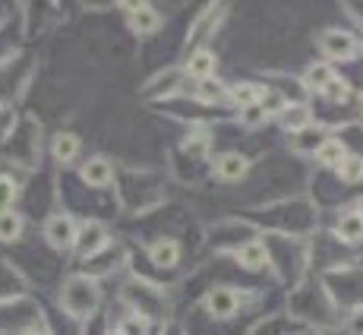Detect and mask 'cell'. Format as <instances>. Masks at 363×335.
Instances as JSON below:
<instances>
[{
	"label": "cell",
	"mask_w": 363,
	"mask_h": 335,
	"mask_svg": "<svg viewBox=\"0 0 363 335\" xmlns=\"http://www.w3.org/2000/svg\"><path fill=\"white\" fill-rule=\"evenodd\" d=\"M199 99L202 101H215V99H221L225 95V86H221L218 79H206V82H199Z\"/></svg>",
	"instance_id": "obj_22"
},
{
	"label": "cell",
	"mask_w": 363,
	"mask_h": 335,
	"mask_svg": "<svg viewBox=\"0 0 363 335\" xmlns=\"http://www.w3.org/2000/svg\"><path fill=\"white\" fill-rule=\"evenodd\" d=\"M357 215H360V221H363V202H360V209H357Z\"/></svg>",
	"instance_id": "obj_26"
},
{
	"label": "cell",
	"mask_w": 363,
	"mask_h": 335,
	"mask_svg": "<svg viewBox=\"0 0 363 335\" xmlns=\"http://www.w3.org/2000/svg\"><path fill=\"white\" fill-rule=\"evenodd\" d=\"M79 174H82V180H86L89 187H108L111 177H114V168H111L108 158L95 155V158H89V162L82 165Z\"/></svg>",
	"instance_id": "obj_5"
},
{
	"label": "cell",
	"mask_w": 363,
	"mask_h": 335,
	"mask_svg": "<svg viewBox=\"0 0 363 335\" xmlns=\"http://www.w3.org/2000/svg\"><path fill=\"white\" fill-rule=\"evenodd\" d=\"M319 48H323V54L329 60H347V57H354V51H357V41H354L347 32L329 29L323 38H319Z\"/></svg>",
	"instance_id": "obj_3"
},
{
	"label": "cell",
	"mask_w": 363,
	"mask_h": 335,
	"mask_svg": "<svg viewBox=\"0 0 363 335\" xmlns=\"http://www.w3.org/2000/svg\"><path fill=\"white\" fill-rule=\"evenodd\" d=\"M237 260H240V266H243V269L259 272V269H265V247H262L259 241L243 243V247L237 250Z\"/></svg>",
	"instance_id": "obj_11"
},
{
	"label": "cell",
	"mask_w": 363,
	"mask_h": 335,
	"mask_svg": "<svg viewBox=\"0 0 363 335\" xmlns=\"http://www.w3.org/2000/svg\"><path fill=\"white\" fill-rule=\"evenodd\" d=\"M323 95H325L329 101H345L347 95H351V89H347V82H341L338 76H335L329 86H325V92H323Z\"/></svg>",
	"instance_id": "obj_23"
},
{
	"label": "cell",
	"mask_w": 363,
	"mask_h": 335,
	"mask_svg": "<svg viewBox=\"0 0 363 335\" xmlns=\"http://www.w3.org/2000/svg\"><path fill=\"white\" fill-rule=\"evenodd\" d=\"M121 332L123 335H145L149 332V319L139 317V313H130V317L121 323Z\"/></svg>",
	"instance_id": "obj_20"
},
{
	"label": "cell",
	"mask_w": 363,
	"mask_h": 335,
	"mask_svg": "<svg viewBox=\"0 0 363 335\" xmlns=\"http://www.w3.org/2000/svg\"><path fill=\"white\" fill-rule=\"evenodd\" d=\"M265 121V108L262 104H253V108H243L240 111V123H247V127H259Z\"/></svg>",
	"instance_id": "obj_24"
},
{
	"label": "cell",
	"mask_w": 363,
	"mask_h": 335,
	"mask_svg": "<svg viewBox=\"0 0 363 335\" xmlns=\"http://www.w3.org/2000/svg\"><path fill=\"white\" fill-rule=\"evenodd\" d=\"M345 145H341V139H323L316 149V162L319 165H329V168H338L341 158H345Z\"/></svg>",
	"instance_id": "obj_12"
},
{
	"label": "cell",
	"mask_w": 363,
	"mask_h": 335,
	"mask_svg": "<svg viewBox=\"0 0 363 335\" xmlns=\"http://www.w3.org/2000/svg\"><path fill=\"white\" fill-rule=\"evenodd\" d=\"M108 335H123V332H121V329H114V332H108Z\"/></svg>",
	"instance_id": "obj_27"
},
{
	"label": "cell",
	"mask_w": 363,
	"mask_h": 335,
	"mask_svg": "<svg viewBox=\"0 0 363 335\" xmlns=\"http://www.w3.org/2000/svg\"><path fill=\"white\" fill-rule=\"evenodd\" d=\"M162 26V16H158L155 10H152L149 4H139V10L130 13V29L139 32V35H152Z\"/></svg>",
	"instance_id": "obj_7"
},
{
	"label": "cell",
	"mask_w": 363,
	"mask_h": 335,
	"mask_svg": "<svg viewBox=\"0 0 363 335\" xmlns=\"http://www.w3.org/2000/svg\"><path fill=\"white\" fill-rule=\"evenodd\" d=\"M45 237L54 250H69L76 241H79V228L69 215H51L45 225Z\"/></svg>",
	"instance_id": "obj_2"
},
{
	"label": "cell",
	"mask_w": 363,
	"mask_h": 335,
	"mask_svg": "<svg viewBox=\"0 0 363 335\" xmlns=\"http://www.w3.org/2000/svg\"><path fill=\"white\" fill-rule=\"evenodd\" d=\"M82 237V253H95V247H99V243H104V234H101V228L99 225H89L86 228V234H79Z\"/></svg>",
	"instance_id": "obj_21"
},
{
	"label": "cell",
	"mask_w": 363,
	"mask_h": 335,
	"mask_svg": "<svg viewBox=\"0 0 363 335\" xmlns=\"http://www.w3.org/2000/svg\"><path fill=\"white\" fill-rule=\"evenodd\" d=\"M152 263H158V266H177L180 260V243L171 241V237H164V241H155L149 250Z\"/></svg>",
	"instance_id": "obj_10"
},
{
	"label": "cell",
	"mask_w": 363,
	"mask_h": 335,
	"mask_svg": "<svg viewBox=\"0 0 363 335\" xmlns=\"http://www.w3.org/2000/svg\"><path fill=\"white\" fill-rule=\"evenodd\" d=\"M186 73L193 76V79L206 82L215 76V54L212 51H196L190 60H186Z\"/></svg>",
	"instance_id": "obj_8"
},
{
	"label": "cell",
	"mask_w": 363,
	"mask_h": 335,
	"mask_svg": "<svg viewBox=\"0 0 363 335\" xmlns=\"http://www.w3.org/2000/svg\"><path fill=\"white\" fill-rule=\"evenodd\" d=\"M332 79H335V73H332L329 64H313L310 70H306V76H303L306 89H313V92H325V86H329Z\"/></svg>",
	"instance_id": "obj_13"
},
{
	"label": "cell",
	"mask_w": 363,
	"mask_h": 335,
	"mask_svg": "<svg viewBox=\"0 0 363 335\" xmlns=\"http://www.w3.org/2000/svg\"><path fill=\"white\" fill-rule=\"evenodd\" d=\"M306 123H310V111H306L303 104H294V108H288V114H284V127H288L291 133L303 130Z\"/></svg>",
	"instance_id": "obj_19"
},
{
	"label": "cell",
	"mask_w": 363,
	"mask_h": 335,
	"mask_svg": "<svg viewBox=\"0 0 363 335\" xmlns=\"http://www.w3.org/2000/svg\"><path fill=\"white\" fill-rule=\"evenodd\" d=\"M338 237H345L347 243H357L360 237H363V221H360L357 212L341 215V221H338Z\"/></svg>",
	"instance_id": "obj_15"
},
{
	"label": "cell",
	"mask_w": 363,
	"mask_h": 335,
	"mask_svg": "<svg viewBox=\"0 0 363 335\" xmlns=\"http://www.w3.org/2000/svg\"><path fill=\"white\" fill-rule=\"evenodd\" d=\"M19 197V187L13 177H6V174H0V212H10V206L16 202Z\"/></svg>",
	"instance_id": "obj_18"
},
{
	"label": "cell",
	"mask_w": 363,
	"mask_h": 335,
	"mask_svg": "<svg viewBox=\"0 0 363 335\" xmlns=\"http://www.w3.org/2000/svg\"><path fill=\"white\" fill-rule=\"evenodd\" d=\"M206 307H208V313H212V317H218V319L234 317V310H237V291H231V288H215V291H208Z\"/></svg>",
	"instance_id": "obj_4"
},
{
	"label": "cell",
	"mask_w": 363,
	"mask_h": 335,
	"mask_svg": "<svg viewBox=\"0 0 363 335\" xmlns=\"http://www.w3.org/2000/svg\"><path fill=\"white\" fill-rule=\"evenodd\" d=\"M23 335H45V332H41V329H26Z\"/></svg>",
	"instance_id": "obj_25"
},
{
	"label": "cell",
	"mask_w": 363,
	"mask_h": 335,
	"mask_svg": "<svg viewBox=\"0 0 363 335\" xmlns=\"http://www.w3.org/2000/svg\"><path fill=\"white\" fill-rule=\"evenodd\" d=\"M19 234H23V219L16 212H0V241H19Z\"/></svg>",
	"instance_id": "obj_17"
},
{
	"label": "cell",
	"mask_w": 363,
	"mask_h": 335,
	"mask_svg": "<svg viewBox=\"0 0 363 335\" xmlns=\"http://www.w3.org/2000/svg\"><path fill=\"white\" fill-rule=\"evenodd\" d=\"M247 158L240 155V152H225V155L215 162V174H218L221 180H228V184H234V180H240L243 174H247Z\"/></svg>",
	"instance_id": "obj_6"
},
{
	"label": "cell",
	"mask_w": 363,
	"mask_h": 335,
	"mask_svg": "<svg viewBox=\"0 0 363 335\" xmlns=\"http://www.w3.org/2000/svg\"><path fill=\"white\" fill-rule=\"evenodd\" d=\"M265 92H269V89L253 86V82H240V86H234V89H231V101L243 111V108H253V104H262Z\"/></svg>",
	"instance_id": "obj_9"
},
{
	"label": "cell",
	"mask_w": 363,
	"mask_h": 335,
	"mask_svg": "<svg viewBox=\"0 0 363 335\" xmlns=\"http://www.w3.org/2000/svg\"><path fill=\"white\" fill-rule=\"evenodd\" d=\"M64 301L73 317H86V313H92L95 301H99V288L89 278H73L64 291Z\"/></svg>",
	"instance_id": "obj_1"
},
{
	"label": "cell",
	"mask_w": 363,
	"mask_h": 335,
	"mask_svg": "<svg viewBox=\"0 0 363 335\" xmlns=\"http://www.w3.org/2000/svg\"><path fill=\"white\" fill-rule=\"evenodd\" d=\"M54 158H60V162H73L76 152H79V136L73 133H60L57 139H54Z\"/></svg>",
	"instance_id": "obj_16"
},
{
	"label": "cell",
	"mask_w": 363,
	"mask_h": 335,
	"mask_svg": "<svg viewBox=\"0 0 363 335\" xmlns=\"http://www.w3.org/2000/svg\"><path fill=\"white\" fill-rule=\"evenodd\" d=\"M335 171H338V177L345 180V184H360L363 180V158L360 155H345Z\"/></svg>",
	"instance_id": "obj_14"
}]
</instances>
